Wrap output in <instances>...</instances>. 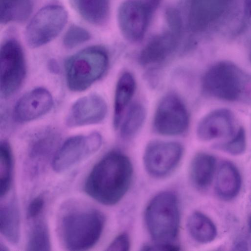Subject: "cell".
I'll list each match as a JSON object with an SVG mask.
<instances>
[{"mask_svg": "<svg viewBox=\"0 0 251 251\" xmlns=\"http://www.w3.org/2000/svg\"><path fill=\"white\" fill-rule=\"evenodd\" d=\"M107 106L102 97L92 94L77 100L72 106L66 120L69 127L100 123L105 118Z\"/></svg>", "mask_w": 251, "mask_h": 251, "instance_id": "obj_12", "label": "cell"}, {"mask_svg": "<svg viewBox=\"0 0 251 251\" xmlns=\"http://www.w3.org/2000/svg\"><path fill=\"white\" fill-rule=\"evenodd\" d=\"M44 205V201L42 197H38L33 199L29 203L27 215L28 218L33 219L41 213Z\"/></svg>", "mask_w": 251, "mask_h": 251, "instance_id": "obj_30", "label": "cell"}, {"mask_svg": "<svg viewBox=\"0 0 251 251\" xmlns=\"http://www.w3.org/2000/svg\"><path fill=\"white\" fill-rule=\"evenodd\" d=\"M165 32L156 36L142 49L139 61L143 66L165 60L176 49L181 36V27L168 25Z\"/></svg>", "mask_w": 251, "mask_h": 251, "instance_id": "obj_14", "label": "cell"}, {"mask_svg": "<svg viewBox=\"0 0 251 251\" xmlns=\"http://www.w3.org/2000/svg\"><path fill=\"white\" fill-rule=\"evenodd\" d=\"M234 118L227 109L215 110L205 115L197 128L198 138L204 141L231 136L235 129Z\"/></svg>", "mask_w": 251, "mask_h": 251, "instance_id": "obj_16", "label": "cell"}, {"mask_svg": "<svg viewBox=\"0 0 251 251\" xmlns=\"http://www.w3.org/2000/svg\"><path fill=\"white\" fill-rule=\"evenodd\" d=\"M26 74L23 49L19 42L8 39L0 50V92L3 98L12 95L20 87Z\"/></svg>", "mask_w": 251, "mask_h": 251, "instance_id": "obj_6", "label": "cell"}, {"mask_svg": "<svg viewBox=\"0 0 251 251\" xmlns=\"http://www.w3.org/2000/svg\"><path fill=\"white\" fill-rule=\"evenodd\" d=\"M101 143V136L96 132L70 137L63 144L54 156L53 169L58 173L70 169L96 152Z\"/></svg>", "mask_w": 251, "mask_h": 251, "instance_id": "obj_9", "label": "cell"}, {"mask_svg": "<svg viewBox=\"0 0 251 251\" xmlns=\"http://www.w3.org/2000/svg\"><path fill=\"white\" fill-rule=\"evenodd\" d=\"M132 175V164L127 156L119 151H112L94 167L86 179L84 189L99 202L114 205L127 191Z\"/></svg>", "mask_w": 251, "mask_h": 251, "instance_id": "obj_1", "label": "cell"}, {"mask_svg": "<svg viewBox=\"0 0 251 251\" xmlns=\"http://www.w3.org/2000/svg\"><path fill=\"white\" fill-rule=\"evenodd\" d=\"M53 103L52 96L48 90L42 87L33 89L17 101L13 109V118L19 123L34 120L48 113Z\"/></svg>", "mask_w": 251, "mask_h": 251, "instance_id": "obj_13", "label": "cell"}, {"mask_svg": "<svg viewBox=\"0 0 251 251\" xmlns=\"http://www.w3.org/2000/svg\"><path fill=\"white\" fill-rule=\"evenodd\" d=\"M78 14L90 23L100 25L107 20L109 0H71Z\"/></svg>", "mask_w": 251, "mask_h": 251, "instance_id": "obj_20", "label": "cell"}, {"mask_svg": "<svg viewBox=\"0 0 251 251\" xmlns=\"http://www.w3.org/2000/svg\"><path fill=\"white\" fill-rule=\"evenodd\" d=\"M250 60H251V51H250Z\"/></svg>", "mask_w": 251, "mask_h": 251, "instance_id": "obj_35", "label": "cell"}, {"mask_svg": "<svg viewBox=\"0 0 251 251\" xmlns=\"http://www.w3.org/2000/svg\"><path fill=\"white\" fill-rule=\"evenodd\" d=\"M31 10L30 0H0V23L23 22Z\"/></svg>", "mask_w": 251, "mask_h": 251, "instance_id": "obj_23", "label": "cell"}, {"mask_svg": "<svg viewBox=\"0 0 251 251\" xmlns=\"http://www.w3.org/2000/svg\"><path fill=\"white\" fill-rule=\"evenodd\" d=\"M187 226L191 237L197 242L206 244L214 240L217 229L211 220L201 212H193L189 217Z\"/></svg>", "mask_w": 251, "mask_h": 251, "instance_id": "obj_22", "label": "cell"}, {"mask_svg": "<svg viewBox=\"0 0 251 251\" xmlns=\"http://www.w3.org/2000/svg\"><path fill=\"white\" fill-rule=\"evenodd\" d=\"M189 124V114L181 100L174 94L163 97L154 114V130L163 135H178L186 131Z\"/></svg>", "mask_w": 251, "mask_h": 251, "instance_id": "obj_8", "label": "cell"}, {"mask_svg": "<svg viewBox=\"0 0 251 251\" xmlns=\"http://www.w3.org/2000/svg\"><path fill=\"white\" fill-rule=\"evenodd\" d=\"M182 153V147L178 142L152 141L147 145L144 154L146 169L153 176H164L177 166Z\"/></svg>", "mask_w": 251, "mask_h": 251, "instance_id": "obj_10", "label": "cell"}, {"mask_svg": "<svg viewBox=\"0 0 251 251\" xmlns=\"http://www.w3.org/2000/svg\"><path fill=\"white\" fill-rule=\"evenodd\" d=\"M231 0H192L188 14L191 30L199 32L206 29L226 10Z\"/></svg>", "mask_w": 251, "mask_h": 251, "instance_id": "obj_15", "label": "cell"}, {"mask_svg": "<svg viewBox=\"0 0 251 251\" xmlns=\"http://www.w3.org/2000/svg\"><path fill=\"white\" fill-rule=\"evenodd\" d=\"M0 196L2 198L10 188L13 166L11 148L6 141L0 143Z\"/></svg>", "mask_w": 251, "mask_h": 251, "instance_id": "obj_25", "label": "cell"}, {"mask_svg": "<svg viewBox=\"0 0 251 251\" xmlns=\"http://www.w3.org/2000/svg\"><path fill=\"white\" fill-rule=\"evenodd\" d=\"M90 38L89 32L77 25H72L66 32L63 44L67 48H73L87 41Z\"/></svg>", "mask_w": 251, "mask_h": 251, "instance_id": "obj_28", "label": "cell"}, {"mask_svg": "<svg viewBox=\"0 0 251 251\" xmlns=\"http://www.w3.org/2000/svg\"><path fill=\"white\" fill-rule=\"evenodd\" d=\"M50 244L47 226L40 222L36 224L30 232L27 245L28 251H49Z\"/></svg>", "mask_w": 251, "mask_h": 251, "instance_id": "obj_26", "label": "cell"}, {"mask_svg": "<svg viewBox=\"0 0 251 251\" xmlns=\"http://www.w3.org/2000/svg\"><path fill=\"white\" fill-rule=\"evenodd\" d=\"M243 16L244 27H251V0H245Z\"/></svg>", "mask_w": 251, "mask_h": 251, "instance_id": "obj_32", "label": "cell"}, {"mask_svg": "<svg viewBox=\"0 0 251 251\" xmlns=\"http://www.w3.org/2000/svg\"><path fill=\"white\" fill-rule=\"evenodd\" d=\"M136 82L132 74L126 71L120 76L116 86L113 123L117 128L122 122L123 113L135 93Z\"/></svg>", "mask_w": 251, "mask_h": 251, "instance_id": "obj_17", "label": "cell"}, {"mask_svg": "<svg viewBox=\"0 0 251 251\" xmlns=\"http://www.w3.org/2000/svg\"><path fill=\"white\" fill-rule=\"evenodd\" d=\"M67 20V13L60 6L52 5L42 8L26 29L27 44L31 48H37L50 42L60 33Z\"/></svg>", "mask_w": 251, "mask_h": 251, "instance_id": "obj_7", "label": "cell"}, {"mask_svg": "<svg viewBox=\"0 0 251 251\" xmlns=\"http://www.w3.org/2000/svg\"><path fill=\"white\" fill-rule=\"evenodd\" d=\"M201 87L212 97L251 105V75L230 62L211 66L202 76Z\"/></svg>", "mask_w": 251, "mask_h": 251, "instance_id": "obj_2", "label": "cell"}, {"mask_svg": "<svg viewBox=\"0 0 251 251\" xmlns=\"http://www.w3.org/2000/svg\"><path fill=\"white\" fill-rule=\"evenodd\" d=\"M153 12L140 0H126L120 5L117 18L120 29L128 41L138 42L144 37Z\"/></svg>", "mask_w": 251, "mask_h": 251, "instance_id": "obj_11", "label": "cell"}, {"mask_svg": "<svg viewBox=\"0 0 251 251\" xmlns=\"http://www.w3.org/2000/svg\"><path fill=\"white\" fill-rule=\"evenodd\" d=\"M130 248L128 236L125 233L118 235L110 244L107 251H127Z\"/></svg>", "mask_w": 251, "mask_h": 251, "instance_id": "obj_29", "label": "cell"}, {"mask_svg": "<svg viewBox=\"0 0 251 251\" xmlns=\"http://www.w3.org/2000/svg\"><path fill=\"white\" fill-rule=\"evenodd\" d=\"M146 116L145 108L140 102L132 103L121 124V135L124 138L134 136L142 127Z\"/></svg>", "mask_w": 251, "mask_h": 251, "instance_id": "obj_24", "label": "cell"}, {"mask_svg": "<svg viewBox=\"0 0 251 251\" xmlns=\"http://www.w3.org/2000/svg\"><path fill=\"white\" fill-rule=\"evenodd\" d=\"M148 230L156 242L171 243L177 236L179 212L176 196L170 192L156 195L145 211Z\"/></svg>", "mask_w": 251, "mask_h": 251, "instance_id": "obj_5", "label": "cell"}, {"mask_svg": "<svg viewBox=\"0 0 251 251\" xmlns=\"http://www.w3.org/2000/svg\"><path fill=\"white\" fill-rule=\"evenodd\" d=\"M246 136L244 128L240 127L236 135L229 141L219 144L217 147L232 155H239L246 149Z\"/></svg>", "mask_w": 251, "mask_h": 251, "instance_id": "obj_27", "label": "cell"}, {"mask_svg": "<svg viewBox=\"0 0 251 251\" xmlns=\"http://www.w3.org/2000/svg\"><path fill=\"white\" fill-rule=\"evenodd\" d=\"M249 226H250V231L251 232V218L250 220V222H249Z\"/></svg>", "mask_w": 251, "mask_h": 251, "instance_id": "obj_34", "label": "cell"}, {"mask_svg": "<svg viewBox=\"0 0 251 251\" xmlns=\"http://www.w3.org/2000/svg\"><path fill=\"white\" fill-rule=\"evenodd\" d=\"M216 160L214 157L206 153H199L191 161L190 177L197 188L204 189L211 183L214 174Z\"/></svg>", "mask_w": 251, "mask_h": 251, "instance_id": "obj_19", "label": "cell"}, {"mask_svg": "<svg viewBox=\"0 0 251 251\" xmlns=\"http://www.w3.org/2000/svg\"><path fill=\"white\" fill-rule=\"evenodd\" d=\"M108 64V54L100 47H90L71 56L65 63L69 89L73 92L87 89L104 75Z\"/></svg>", "mask_w": 251, "mask_h": 251, "instance_id": "obj_4", "label": "cell"}, {"mask_svg": "<svg viewBox=\"0 0 251 251\" xmlns=\"http://www.w3.org/2000/svg\"><path fill=\"white\" fill-rule=\"evenodd\" d=\"M0 231L11 244L19 243L20 222L18 207L14 201L1 205L0 208Z\"/></svg>", "mask_w": 251, "mask_h": 251, "instance_id": "obj_21", "label": "cell"}, {"mask_svg": "<svg viewBox=\"0 0 251 251\" xmlns=\"http://www.w3.org/2000/svg\"><path fill=\"white\" fill-rule=\"evenodd\" d=\"M241 185L240 173L232 163H223L217 173L215 189L217 194L222 199L229 200L238 194Z\"/></svg>", "mask_w": 251, "mask_h": 251, "instance_id": "obj_18", "label": "cell"}, {"mask_svg": "<svg viewBox=\"0 0 251 251\" xmlns=\"http://www.w3.org/2000/svg\"><path fill=\"white\" fill-rule=\"evenodd\" d=\"M145 251H178L179 248L171 243L156 242L155 244L149 245L144 247Z\"/></svg>", "mask_w": 251, "mask_h": 251, "instance_id": "obj_31", "label": "cell"}, {"mask_svg": "<svg viewBox=\"0 0 251 251\" xmlns=\"http://www.w3.org/2000/svg\"><path fill=\"white\" fill-rule=\"evenodd\" d=\"M104 224L103 216L93 209L75 210L66 214L61 223L65 247L71 251H84L99 240Z\"/></svg>", "mask_w": 251, "mask_h": 251, "instance_id": "obj_3", "label": "cell"}, {"mask_svg": "<svg viewBox=\"0 0 251 251\" xmlns=\"http://www.w3.org/2000/svg\"><path fill=\"white\" fill-rule=\"evenodd\" d=\"M144 2L153 12L159 4L161 0H140Z\"/></svg>", "mask_w": 251, "mask_h": 251, "instance_id": "obj_33", "label": "cell"}]
</instances>
